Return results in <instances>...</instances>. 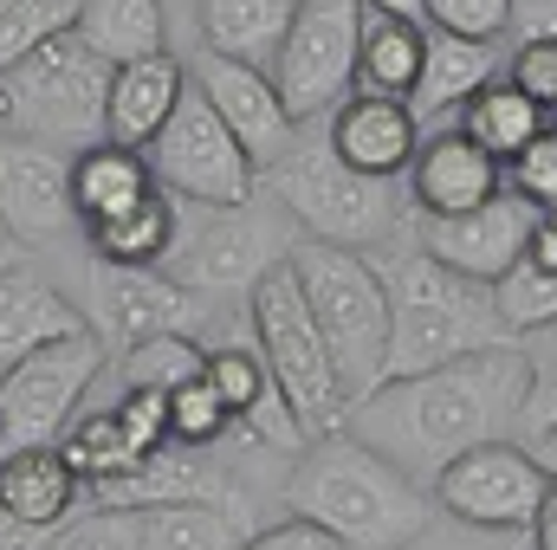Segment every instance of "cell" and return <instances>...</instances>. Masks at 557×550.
<instances>
[{"label":"cell","instance_id":"obj_1","mask_svg":"<svg viewBox=\"0 0 557 550\" xmlns=\"http://www.w3.org/2000/svg\"><path fill=\"white\" fill-rule=\"evenodd\" d=\"M525 389H532V357H525V337H512V343L434 363L421 376L376 383L370 396L350 402L344 427L428 486L454 453L480 440H519Z\"/></svg>","mask_w":557,"mask_h":550},{"label":"cell","instance_id":"obj_2","mask_svg":"<svg viewBox=\"0 0 557 550\" xmlns=\"http://www.w3.org/2000/svg\"><path fill=\"white\" fill-rule=\"evenodd\" d=\"M285 505L311 525H324L344 550H403L416 545L434 518V492L409 466L357 440L350 427H331L298 447Z\"/></svg>","mask_w":557,"mask_h":550},{"label":"cell","instance_id":"obj_3","mask_svg":"<svg viewBox=\"0 0 557 550\" xmlns=\"http://www.w3.org/2000/svg\"><path fill=\"white\" fill-rule=\"evenodd\" d=\"M383 291H389V363H383V383L389 376H421L434 363H454V357H473V350H493V343H512L499 304H493V285L441 266L434 253L403 247L396 260H376Z\"/></svg>","mask_w":557,"mask_h":550},{"label":"cell","instance_id":"obj_4","mask_svg":"<svg viewBox=\"0 0 557 550\" xmlns=\"http://www.w3.org/2000/svg\"><path fill=\"white\" fill-rule=\"evenodd\" d=\"M267 182H273L278 208L292 214V227H305L311 240H331V247L370 253L376 240H396V227H409V208L396 201V188L376 175H357L324 130H311V137L292 130L278 162H267Z\"/></svg>","mask_w":557,"mask_h":550},{"label":"cell","instance_id":"obj_5","mask_svg":"<svg viewBox=\"0 0 557 550\" xmlns=\"http://www.w3.org/2000/svg\"><path fill=\"white\" fill-rule=\"evenodd\" d=\"M292 273L305 285V304L318 317V337L337 363L344 396H370L383 383L389 363V291L370 253L357 247H331V240H298L292 247Z\"/></svg>","mask_w":557,"mask_h":550},{"label":"cell","instance_id":"obj_6","mask_svg":"<svg viewBox=\"0 0 557 550\" xmlns=\"http://www.w3.org/2000/svg\"><path fill=\"white\" fill-rule=\"evenodd\" d=\"M247 324H253V343H260V357H267V370H273L292 421L305 427V440L344 427L350 396H344L337 363H331V350H324V337H318V317H311L305 285L292 273V253L247 291Z\"/></svg>","mask_w":557,"mask_h":550},{"label":"cell","instance_id":"obj_7","mask_svg":"<svg viewBox=\"0 0 557 550\" xmlns=\"http://www.w3.org/2000/svg\"><path fill=\"white\" fill-rule=\"evenodd\" d=\"M104 98H111V65L78 39L59 33L39 52H26L0 78V130L39 142H98L104 137Z\"/></svg>","mask_w":557,"mask_h":550},{"label":"cell","instance_id":"obj_8","mask_svg":"<svg viewBox=\"0 0 557 550\" xmlns=\"http://www.w3.org/2000/svg\"><path fill=\"white\" fill-rule=\"evenodd\" d=\"M357 39H363V0H298L292 7V26L267 59L292 124L331 117L357 91Z\"/></svg>","mask_w":557,"mask_h":550},{"label":"cell","instance_id":"obj_9","mask_svg":"<svg viewBox=\"0 0 557 550\" xmlns=\"http://www.w3.org/2000/svg\"><path fill=\"white\" fill-rule=\"evenodd\" d=\"M292 247L298 240H292V214L285 208L267 214L260 201H240V208H208L175 240V253L162 266H169L175 285H188V291H201V298L221 304V298H247Z\"/></svg>","mask_w":557,"mask_h":550},{"label":"cell","instance_id":"obj_10","mask_svg":"<svg viewBox=\"0 0 557 550\" xmlns=\"http://www.w3.org/2000/svg\"><path fill=\"white\" fill-rule=\"evenodd\" d=\"M104 376V337L85 324L72 337H52L0 370V447H46L65 434V421L85 409L91 383Z\"/></svg>","mask_w":557,"mask_h":550},{"label":"cell","instance_id":"obj_11","mask_svg":"<svg viewBox=\"0 0 557 550\" xmlns=\"http://www.w3.org/2000/svg\"><path fill=\"white\" fill-rule=\"evenodd\" d=\"M156 182L175 195V201H195V208H240L260 195V162L227 137V124L208 111V98L188 85L182 104L169 111V124L143 142Z\"/></svg>","mask_w":557,"mask_h":550},{"label":"cell","instance_id":"obj_12","mask_svg":"<svg viewBox=\"0 0 557 550\" xmlns=\"http://www.w3.org/2000/svg\"><path fill=\"white\" fill-rule=\"evenodd\" d=\"M434 505H447L454 518L480 525V532H532L539 505L552 499V473L525 440H480L467 453H454L434 479H428Z\"/></svg>","mask_w":557,"mask_h":550},{"label":"cell","instance_id":"obj_13","mask_svg":"<svg viewBox=\"0 0 557 550\" xmlns=\"http://www.w3.org/2000/svg\"><path fill=\"white\" fill-rule=\"evenodd\" d=\"M214 324H221L214 298L175 285L162 266H104L98 260V273H91V330L104 343H124L131 350L143 337H169V330L208 337Z\"/></svg>","mask_w":557,"mask_h":550},{"label":"cell","instance_id":"obj_14","mask_svg":"<svg viewBox=\"0 0 557 550\" xmlns=\"http://www.w3.org/2000/svg\"><path fill=\"white\" fill-rule=\"evenodd\" d=\"M532 227H539V208L525 195H512V188H499L493 201L460 208V214H416L409 208V234H416L421 253H434L441 266L480 278V285H499L525 260Z\"/></svg>","mask_w":557,"mask_h":550},{"label":"cell","instance_id":"obj_15","mask_svg":"<svg viewBox=\"0 0 557 550\" xmlns=\"http://www.w3.org/2000/svg\"><path fill=\"white\" fill-rule=\"evenodd\" d=\"M195 91L208 98V111L227 124V137L240 142L260 168L278 162V149L292 142V117H285V104H278V85L267 65H253V59H227V52H208L201 46V59H195Z\"/></svg>","mask_w":557,"mask_h":550},{"label":"cell","instance_id":"obj_16","mask_svg":"<svg viewBox=\"0 0 557 550\" xmlns=\"http://www.w3.org/2000/svg\"><path fill=\"white\" fill-rule=\"evenodd\" d=\"M72 214V155L52 142H0V227L13 240H52Z\"/></svg>","mask_w":557,"mask_h":550},{"label":"cell","instance_id":"obj_17","mask_svg":"<svg viewBox=\"0 0 557 550\" xmlns=\"http://www.w3.org/2000/svg\"><path fill=\"white\" fill-rule=\"evenodd\" d=\"M499 188H506V162L493 149H480L460 124L416 142V162H409V208L416 214H460V208L493 201Z\"/></svg>","mask_w":557,"mask_h":550},{"label":"cell","instance_id":"obj_18","mask_svg":"<svg viewBox=\"0 0 557 550\" xmlns=\"http://www.w3.org/2000/svg\"><path fill=\"white\" fill-rule=\"evenodd\" d=\"M331 149L357 168V175H376V182H396L409 175L421 142V117L403 104V98H376V91H350L331 124H324Z\"/></svg>","mask_w":557,"mask_h":550},{"label":"cell","instance_id":"obj_19","mask_svg":"<svg viewBox=\"0 0 557 550\" xmlns=\"http://www.w3.org/2000/svg\"><path fill=\"white\" fill-rule=\"evenodd\" d=\"M182 91H188V65H182L169 46H162V52H149V59H131V65H111L104 137L143 149V142L169 124V111L182 104Z\"/></svg>","mask_w":557,"mask_h":550},{"label":"cell","instance_id":"obj_20","mask_svg":"<svg viewBox=\"0 0 557 550\" xmlns=\"http://www.w3.org/2000/svg\"><path fill=\"white\" fill-rule=\"evenodd\" d=\"M0 505L39 532H59L78 505H85V479L65 466L59 440L46 447H7L0 453Z\"/></svg>","mask_w":557,"mask_h":550},{"label":"cell","instance_id":"obj_21","mask_svg":"<svg viewBox=\"0 0 557 550\" xmlns=\"http://www.w3.org/2000/svg\"><path fill=\"white\" fill-rule=\"evenodd\" d=\"M486 78H499L493 39H460V33L428 26V52H421V78H416V91H409V111H416L421 124L454 117Z\"/></svg>","mask_w":557,"mask_h":550},{"label":"cell","instance_id":"obj_22","mask_svg":"<svg viewBox=\"0 0 557 550\" xmlns=\"http://www.w3.org/2000/svg\"><path fill=\"white\" fill-rule=\"evenodd\" d=\"M247 538L253 499H182L137 512V550H240Z\"/></svg>","mask_w":557,"mask_h":550},{"label":"cell","instance_id":"obj_23","mask_svg":"<svg viewBox=\"0 0 557 550\" xmlns=\"http://www.w3.org/2000/svg\"><path fill=\"white\" fill-rule=\"evenodd\" d=\"M72 330H85V317L52 278L26 273V266L0 273V370L39 343H52V337H72Z\"/></svg>","mask_w":557,"mask_h":550},{"label":"cell","instance_id":"obj_24","mask_svg":"<svg viewBox=\"0 0 557 550\" xmlns=\"http://www.w3.org/2000/svg\"><path fill=\"white\" fill-rule=\"evenodd\" d=\"M85 234H91V260H104V266H162L182 240V201L156 182L143 201L104 214V221H85Z\"/></svg>","mask_w":557,"mask_h":550},{"label":"cell","instance_id":"obj_25","mask_svg":"<svg viewBox=\"0 0 557 550\" xmlns=\"http://www.w3.org/2000/svg\"><path fill=\"white\" fill-rule=\"evenodd\" d=\"M149 188H156V168H149V155L131 149V142L98 137L72 155V214L78 221H104V214L143 201Z\"/></svg>","mask_w":557,"mask_h":550},{"label":"cell","instance_id":"obj_26","mask_svg":"<svg viewBox=\"0 0 557 550\" xmlns=\"http://www.w3.org/2000/svg\"><path fill=\"white\" fill-rule=\"evenodd\" d=\"M421 52H428V26L389 20V13H370V7H363L357 91H376V98H403V104H409V91H416V78H421Z\"/></svg>","mask_w":557,"mask_h":550},{"label":"cell","instance_id":"obj_27","mask_svg":"<svg viewBox=\"0 0 557 550\" xmlns=\"http://www.w3.org/2000/svg\"><path fill=\"white\" fill-rule=\"evenodd\" d=\"M454 124L480 142V149H493L499 162H512L525 142L552 124V111H545L539 98H525L512 78H486V85H480V91L454 111Z\"/></svg>","mask_w":557,"mask_h":550},{"label":"cell","instance_id":"obj_28","mask_svg":"<svg viewBox=\"0 0 557 550\" xmlns=\"http://www.w3.org/2000/svg\"><path fill=\"white\" fill-rule=\"evenodd\" d=\"M292 7L298 0H195L201 46L208 52H227V59L267 65L273 46L285 39V26H292Z\"/></svg>","mask_w":557,"mask_h":550},{"label":"cell","instance_id":"obj_29","mask_svg":"<svg viewBox=\"0 0 557 550\" xmlns=\"http://www.w3.org/2000/svg\"><path fill=\"white\" fill-rule=\"evenodd\" d=\"M72 33L104 59V65H131L162 52V0H78Z\"/></svg>","mask_w":557,"mask_h":550},{"label":"cell","instance_id":"obj_30","mask_svg":"<svg viewBox=\"0 0 557 550\" xmlns=\"http://www.w3.org/2000/svg\"><path fill=\"white\" fill-rule=\"evenodd\" d=\"M59 453H65V466L85 479V486H104V479H117V473H131L143 453L131 447V434L117 427V414L111 409H78L65 421V434H59Z\"/></svg>","mask_w":557,"mask_h":550},{"label":"cell","instance_id":"obj_31","mask_svg":"<svg viewBox=\"0 0 557 550\" xmlns=\"http://www.w3.org/2000/svg\"><path fill=\"white\" fill-rule=\"evenodd\" d=\"M201 357H208V343L201 337H182V330H169V337H143L124 350V389H175V383H188V376H201Z\"/></svg>","mask_w":557,"mask_h":550},{"label":"cell","instance_id":"obj_32","mask_svg":"<svg viewBox=\"0 0 557 550\" xmlns=\"http://www.w3.org/2000/svg\"><path fill=\"white\" fill-rule=\"evenodd\" d=\"M72 20H78V0H7L0 7V78L46 39L72 33Z\"/></svg>","mask_w":557,"mask_h":550},{"label":"cell","instance_id":"obj_33","mask_svg":"<svg viewBox=\"0 0 557 550\" xmlns=\"http://www.w3.org/2000/svg\"><path fill=\"white\" fill-rule=\"evenodd\" d=\"M234 434V409L214 396V383L208 376H188V383H175L169 389V440L175 447H214V440H227Z\"/></svg>","mask_w":557,"mask_h":550},{"label":"cell","instance_id":"obj_34","mask_svg":"<svg viewBox=\"0 0 557 550\" xmlns=\"http://www.w3.org/2000/svg\"><path fill=\"white\" fill-rule=\"evenodd\" d=\"M493 304H499V317H506L512 337H532V330L557 324V273L532 266V260H519L512 273L493 285Z\"/></svg>","mask_w":557,"mask_h":550},{"label":"cell","instance_id":"obj_35","mask_svg":"<svg viewBox=\"0 0 557 550\" xmlns=\"http://www.w3.org/2000/svg\"><path fill=\"white\" fill-rule=\"evenodd\" d=\"M525 357H532V389H525V414H519V440L532 447L539 434L557 427V324L532 330Z\"/></svg>","mask_w":557,"mask_h":550},{"label":"cell","instance_id":"obj_36","mask_svg":"<svg viewBox=\"0 0 557 550\" xmlns=\"http://www.w3.org/2000/svg\"><path fill=\"white\" fill-rule=\"evenodd\" d=\"M46 550H137V512L124 505H91L85 518H65Z\"/></svg>","mask_w":557,"mask_h":550},{"label":"cell","instance_id":"obj_37","mask_svg":"<svg viewBox=\"0 0 557 550\" xmlns=\"http://www.w3.org/2000/svg\"><path fill=\"white\" fill-rule=\"evenodd\" d=\"M506 188H512V195H525L539 214L557 208V124H545L539 137L506 162Z\"/></svg>","mask_w":557,"mask_h":550},{"label":"cell","instance_id":"obj_38","mask_svg":"<svg viewBox=\"0 0 557 550\" xmlns=\"http://www.w3.org/2000/svg\"><path fill=\"white\" fill-rule=\"evenodd\" d=\"M111 414H117V427L131 434V447H137V453L169 447V396H162V389H124Z\"/></svg>","mask_w":557,"mask_h":550},{"label":"cell","instance_id":"obj_39","mask_svg":"<svg viewBox=\"0 0 557 550\" xmlns=\"http://www.w3.org/2000/svg\"><path fill=\"white\" fill-rule=\"evenodd\" d=\"M428 26L460 33V39H499L506 33V0H428Z\"/></svg>","mask_w":557,"mask_h":550},{"label":"cell","instance_id":"obj_40","mask_svg":"<svg viewBox=\"0 0 557 550\" xmlns=\"http://www.w3.org/2000/svg\"><path fill=\"white\" fill-rule=\"evenodd\" d=\"M506 78H512L525 98H539L545 111H557V39H519Z\"/></svg>","mask_w":557,"mask_h":550},{"label":"cell","instance_id":"obj_41","mask_svg":"<svg viewBox=\"0 0 557 550\" xmlns=\"http://www.w3.org/2000/svg\"><path fill=\"white\" fill-rule=\"evenodd\" d=\"M240 550H344L324 525H311V518H298V512H285L278 525H267V532H253Z\"/></svg>","mask_w":557,"mask_h":550},{"label":"cell","instance_id":"obj_42","mask_svg":"<svg viewBox=\"0 0 557 550\" xmlns=\"http://www.w3.org/2000/svg\"><path fill=\"white\" fill-rule=\"evenodd\" d=\"M506 33H519V39H557V0H506Z\"/></svg>","mask_w":557,"mask_h":550},{"label":"cell","instance_id":"obj_43","mask_svg":"<svg viewBox=\"0 0 557 550\" xmlns=\"http://www.w3.org/2000/svg\"><path fill=\"white\" fill-rule=\"evenodd\" d=\"M525 260L545 266V273H557V208L539 214V227H532V240H525Z\"/></svg>","mask_w":557,"mask_h":550},{"label":"cell","instance_id":"obj_44","mask_svg":"<svg viewBox=\"0 0 557 550\" xmlns=\"http://www.w3.org/2000/svg\"><path fill=\"white\" fill-rule=\"evenodd\" d=\"M52 532H39V525H26V518H13L7 505H0V550H46Z\"/></svg>","mask_w":557,"mask_h":550},{"label":"cell","instance_id":"obj_45","mask_svg":"<svg viewBox=\"0 0 557 550\" xmlns=\"http://www.w3.org/2000/svg\"><path fill=\"white\" fill-rule=\"evenodd\" d=\"M532 550H557V486H552V499L539 505V518H532Z\"/></svg>","mask_w":557,"mask_h":550},{"label":"cell","instance_id":"obj_46","mask_svg":"<svg viewBox=\"0 0 557 550\" xmlns=\"http://www.w3.org/2000/svg\"><path fill=\"white\" fill-rule=\"evenodd\" d=\"M370 13H389V20H416V26H428V0H363Z\"/></svg>","mask_w":557,"mask_h":550},{"label":"cell","instance_id":"obj_47","mask_svg":"<svg viewBox=\"0 0 557 550\" xmlns=\"http://www.w3.org/2000/svg\"><path fill=\"white\" fill-rule=\"evenodd\" d=\"M532 453L545 460V473H552V486H557V427H552V434H539V440H532Z\"/></svg>","mask_w":557,"mask_h":550},{"label":"cell","instance_id":"obj_48","mask_svg":"<svg viewBox=\"0 0 557 550\" xmlns=\"http://www.w3.org/2000/svg\"><path fill=\"white\" fill-rule=\"evenodd\" d=\"M7 266H13V247H0V273H7Z\"/></svg>","mask_w":557,"mask_h":550},{"label":"cell","instance_id":"obj_49","mask_svg":"<svg viewBox=\"0 0 557 550\" xmlns=\"http://www.w3.org/2000/svg\"><path fill=\"white\" fill-rule=\"evenodd\" d=\"M0 7H7V0H0Z\"/></svg>","mask_w":557,"mask_h":550}]
</instances>
